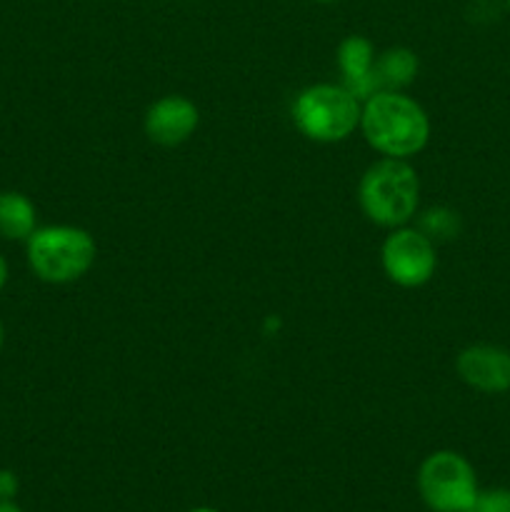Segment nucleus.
I'll list each match as a JSON object with an SVG mask.
<instances>
[{"label": "nucleus", "mask_w": 510, "mask_h": 512, "mask_svg": "<svg viewBox=\"0 0 510 512\" xmlns=\"http://www.w3.org/2000/svg\"><path fill=\"white\" fill-rule=\"evenodd\" d=\"M360 130L383 158L410 160L430 140V118L423 105L403 90H378L363 100Z\"/></svg>", "instance_id": "nucleus-1"}, {"label": "nucleus", "mask_w": 510, "mask_h": 512, "mask_svg": "<svg viewBox=\"0 0 510 512\" xmlns=\"http://www.w3.org/2000/svg\"><path fill=\"white\" fill-rule=\"evenodd\" d=\"M358 203L365 218L380 228H403L420 205V178L408 160L380 158L358 183Z\"/></svg>", "instance_id": "nucleus-2"}, {"label": "nucleus", "mask_w": 510, "mask_h": 512, "mask_svg": "<svg viewBox=\"0 0 510 512\" xmlns=\"http://www.w3.org/2000/svg\"><path fill=\"white\" fill-rule=\"evenodd\" d=\"M28 265L40 280L53 285L75 283L98 258L95 238L78 225H45L25 240Z\"/></svg>", "instance_id": "nucleus-3"}, {"label": "nucleus", "mask_w": 510, "mask_h": 512, "mask_svg": "<svg viewBox=\"0 0 510 512\" xmlns=\"http://www.w3.org/2000/svg\"><path fill=\"white\" fill-rule=\"evenodd\" d=\"M363 103L343 83H315L293 100V123L313 143H340L360 128Z\"/></svg>", "instance_id": "nucleus-4"}, {"label": "nucleus", "mask_w": 510, "mask_h": 512, "mask_svg": "<svg viewBox=\"0 0 510 512\" xmlns=\"http://www.w3.org/2000/svg\"><path fill=\"white\" fill-rule=\"evenodd\" d=\"M418 493L433 512H465L478 495L473 465L455 450H435L418 468Z\"/></svg>", "instance_id": "nucleus-5"}, {"label": "nucleus", "mask_w": 510, "mask_h": 512, "mask_svg": "<svg viewBox=\"0 0 510 512\" xmlns=\"http://www.w3.org/2000/svg\"><path fill=\"white\" fill-rule=\"evenodd\" d=\"M380 263H383L385 275L400 288H420L430 283L438 270V250L435 240L420 228H403L390 230L388 238L383 240L380 248Z\"/></svg>", "instance_id": "nucleus-6"}, {"label": "nucleus", "mask_w": 510, "mask_h": 512, "mask_svg": "<svg viewBox=\"0 0 510 512\" xmlns=\"http://www.w3.org/2000/svg\"><path fill=\"white\" fill-rule=\"evenodd\" d=\"M200 110L185 95H163L150 108L145 110L143 128L150 143L175 148V145L190 140V135L198 130Z\"/></svg>", "instance_id": "nucleus-7"}, {"label": "nucleus", "mask_w": 510, "mask_h": 512, "mask_svg": "<svg viewBox=\"0 0 510 512\" xmlns=\"http://www.w3.org/2000/svg\"><path fill=\"white\" fill-rule=\"evenodd\" d=\"M455 370L460 380L478 393L500 395L510 390V350L500 345H468L455 358Z\"/></svg>", "instance_id": "nucleus-8"}, {"label": "nucleus", "mask_w": 510, "mask_h": 512, "mask_svg": "<svg viewBox=\"0 0 510 512\" xmlns=\"http://www.w3.org/2000/svg\"><path fill=\"white\" fill-rule=\"evenodd\" d=\"M335 60H338L340 75H343V85L360 103L378 93V90H383L378 83V75H375L378 53H375V45L370 38H365V35L343 38L338 45V53H335Z\"/></svg>", "instance_id": "nucleus-9"}, {"label": "nucleus", "mask_w": 510, "mask_h": 512, "mask_svg": "<svg viewBox=\"0 0 510 512\" xmlns=\"http://www.w3.org/2000/svg\"><path fill=\"white\" fill-rule=\"evenodd\" d=\"M38 230V210L33 200L15 190L0 193V235L5 240H28Z\"/></svg>", "instance_id": "nucleus-10"}, {"label": "nucleus", "mask_w": 510, "mask_h": 512, "mask_svg": "<svg viewBox=\"0 0 510 512\" xmlns=\"http://www.w3.org/2000/svg\"><path fill=\"white\" fill-rule=\"evenodd\" d=\"M418 55L410 48H388L385 53H378L375 60V75H378V83L383 90H403L418 75Z\"/></svg>", "instance_id": "nucleus-11"}, {"label": "nucleus", "mask_w": 510, "mask_h": 512, "mask_svg": "<svg viewBox=\"0 0 510 512\" xmlns=\"http://www.w3.org/2000/svg\"><path fill=\"white\" fill-rule=\"evenodd\" d=\"M430 240H443V238H455L460 230V220L458 213L448 208H433L425 213V218L420 220L418 225Z\"/></svg>", "instance_id": "nucleus-12"}, {"label": "nucleus", "mask_w": 510, "mask_h": 512, "mask_svg": "<svg viewBox=\"0 0 510 512\" xmlns=\"http://www.w3.org/2000/svg\"><path fill=\"white\" fill-rule=\"evenodd\" d=\"M465 512H510V488L478 490L473 505Z\"/></svg>", "instance_id": "nucleus-13"}, {"label": "nucleus", "mask_w": 510, "mask_h": 512, "mask_svg": "<svg viewBox=\"0 0 510 512\" xmlns=\"http://www.w3.org/2000/svg\"><path fill=\"white\" fill-rule=\"evenodd\" d=\"M20 490V480L13 470H0V500H15Z\"/></svg>", "instance_id": "nucleus-14"}, {"label": "nucleus", "mask_w": 510, "mask_h": 512, "mask_svg": "<svg viewBox=\"0 0 510 512\" xmlns=\"http://www.w3.org/2000/svg\"><path fill=\"white\" fill-rule=\"evenodd\" d=\"M5 283H8V263H5V258L0 255V290L5 288Z\"/></svg>", "instance_id": "nucleus-15"}, {"label": "nucleus", "mask_w": 510, "mask_h": 512, "mask_svg": "<svg viewBox=\"0 0 510 512\" xmlns=\"http://www.w3.org/2000/svg\"><path fill=\"white\" fill-rule=\"evenodd\" d=\"M0 512H23L15 505V500H0Z\"/></svg>", "instance_id": "nucleus-16"}, {"label": "nucleus", "mask_w": 510, "mask_h": 512, "mask_svg": "<svg viewBox=\"0 0 510 512\" xmlns=\"http://www.w3.org/2000/svg\"><path fill=\"white\" fill-rule=\"evenodd\" d=\"M188 512H220V510L208 508V505H200V508H193V510H188Z\"/></svg>", "instance_id": "nucleus-17"}, {"label": "nucleus", "mask_w": 510, "mask_h": 512, "mask_svg": "<svg viewBox=\"0 0 510 512\" xmlns=\"http://www.w3.org/2000/svg\"><path fill=\"white\" fill-rule=\"evenodd\" d=\"M3 340H5V330H3V323H0V348H3Z\"/></svg>", "instance_id": "nucleus-18"}, {"label": "nucleus", "mask_w": 510, "mask_h": 512, "mask_svg": "<svg viewBox=\"0 0 510 512\" xmlns=\"http://www.w3.org/2000/svg\"><path fill=\"white\" fill-rule=\"evenodd\" d=\"M315 3H335V0H315Z\"/></svg>", "instance_id": "nucleus-19"}, {"label": "nucleus", "mask_w": 510, "mask_h": 512, "mask_svg": "<svg viewBox=\"0 0 510 512\" xmlns=\"http://www.w3.org/2000/svg\"><path fill=\"white\" fill-rule=\"evenodd\" d=\"M505 3H508V8H510V0H505Z\"/></svg>", "instance_id": "nucleus-20"}]
</instances>
